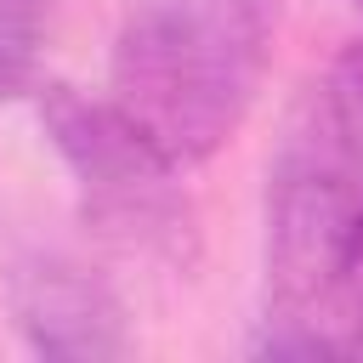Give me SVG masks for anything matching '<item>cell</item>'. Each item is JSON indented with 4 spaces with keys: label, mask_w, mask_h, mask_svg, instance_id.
<instances>
[{
    "label": "cell",
    "mask_w": 363,
    "mask_h": 363,
    "mask_svg": "<svg viewBox=\"0 0 363 363\" xmlns=\"http://www.w3.org/2000/svg\"><path fill=\"white\" fill-rule=\"evenodd\" d=\"M267 335L272 357H335L318 318L363 284V40H346L295 96L267 164Z\"/></svg>",
    "instance_id": "obj_1"
},
{
    "label": "cell",
    "mask_w": 363,
    "mask_h": 363,
    "mask_svg": "<svg viewBox=\"0 0 363 363\" xmlns=\"http://www.w3.org/2000/svg\"><path fill=\"white\" fill-rule=\"evenodd\" d=\"M278 34V0H125L108 102L182 170L244 125Z\"/></svg>",
    "instance_id": "obj_2"
},
{
    "label": "cell",
    "mask_w": 363,
    "mask_h": 363,
    "mask_svg": "<svg viewBox=\"0 0 363 363\" xmlns=\"http://www.w3.org/2000/svg\"><path fill=\"white\" fill-rule=\"evenodd\" d=\"M45 136L74 176L85 227L136 255L176 267L193 250V210L182 199V164L164 159L108 96H85L74 85H45L40 96Z\"/></svg>",
    "instance_id": "obj_3"
},
{
    "label": "cell",
    "mask_w": 363,
    "mask_h": 363,
    "mask_svg": "<svg viewBox=\"0 0 363 363\" xmlns=\"http://www.w3.org/2000/svg\"><path fill=\"white\" fill-rule=\"evenodd\" d=\"M6 306L40 357L102 363L130 352V329L113 284L96 267L74 261L68 250H45V244L17 250L6 267Z\"/></svg>",
    "instance_id": "obj_4"
},
{
    "label": "cell",
    "mask_w": 363,
    "mask_h": 363,
    "mask_svg": "<svg viewBox=\"0 0 363 363\" xmlns=\"http://www.w3.org/2000/svg\"><path fill=\"white\" fill-rule=\"evenodd\" d=\"M34 45H40L34 0H0V102L34 79Z\"/></svg>",
    "instance_id": "obj_5"
},
{
    "label": "cell",
    "mask_w": 363,
    "mask_h": 363,
    "mask_svg": "<svg viewBox=\"0 0 363 363\" xmlns=\"http://www.w3.org/2000/svg\"><path fill=\"white\" fill-rule=\"evenodd\" d=\"M357 6H363V0H357Z\"/></svg>",
    "instance_id": "obj_6"
}]
</instances>
